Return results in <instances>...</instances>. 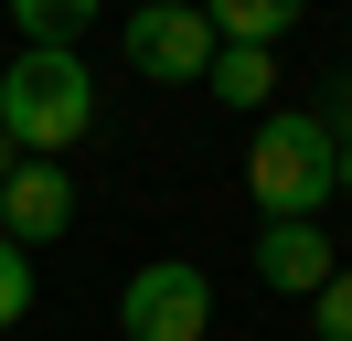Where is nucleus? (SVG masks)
I'll use <instances>...</instances> for the list:
<instances>
[{"instance_id":"f257e3e1","label":"nucleus","mask_w":352,"mask_h":341,"mask_svg":"<svg viewBox=\"0 0 352 341\" xmlns=\"http://www.w3.org/2000/svg\"><path fill=\"white\" fill-rule=\"evenodd\" d=\"M0 128L22 160H65L75 139L96 128V75L75 43H22V54L0 64Z\"/></svg>"},{"instance_id":"f03ea898","label":"nucleus","mask_w":352,"mask_h":341,"mask_svg":"<svg viewBox=\"0 0 352 341\" xmlns=\"http://www.w3.org/2000/svg\"><path fill=\"white\" fill-rule=\"evenodd\" d=\"M245 192H256L267 224H320V203H331V128L309 107H267L256 149H245Z\"/></svg>"},{"instance_id":"7ed1b4c3","label":"nucleus","mask_w":352,"mask_h":341,"mask_svg":"<svg viewBox=\"0 0 352 341\" xmlns=\"http://www.w3.org/2000/svg\"><path fill=\"white\" fill-rule=\"evenodd\" d=\"M214 331V277L192 256H150L118 288V341H203Z\"/></svg>"},{"instance_id":"20e7f679","label":"nucleus","mask_w":352,"mask_h":341,"mask_svg":"<svg viewBox=\"0 0 352 341\" xmlns=\"http://www.w3.org/2000/svg\"><path fill=\"white\" fill-rule=\"evenodd\" d=\"M129 64L160 85H203V64H214V21L192 11V0H150V11H129Z\"/></svg>"},{"instance_id":"39448f33","label":"nucleus","mask_w":352,"mask_h":341,"mask_svg":"<svg viewBox=\"0 0 352 341\" xmlns=\"http://www.w3.org/2000/svg\"><path fill=\"white\" fill-rule=\"evenodd\" d=\"M75 224V170L65 160H22L11 170V182H0V234H11V245H54V234Z\"/></svg>"},{"instance_id":"423d86ee","label":"nucleus","mask_w":352,"mask_h":341,"mask_svg":"<svg viewBox=\"0 0 352 341\" xmlns=\"http://www.w3.org/2000/svg\"><path fill=\"white\" fill-rule=\"evenodd\" d=\"M256 277H267L278 298H320V277H331L320 224H267V234H256Z\"/></svg>"},{"instance_id":"0eeeda50","label":"nucleus","mask_w":352,"mask_h":341,"mask_svg":"<svg viewBox=\"0 0 352 341\" xmlns=\"http://www.w3.org/2000/svg\"><path fill=\"white\" fill-rule=\"evenodd\" d=\"M203 96H224V107H245V118H267V96H278V54H256V43H214Z\"/></svg>"},{"instance_id":"6e6552de","label":"nucleus","mask_w":352,"mask_h":341,"mask_svg":"<svg viewBox=\"0 0 352 341\" xmlns=\"http://www.w3.org/2000/svg\"><path fill=\"white\" fill-rule=\"evenodd\" d=\"M203 21H214V43H256V54H278V32L309 11V0H192Z\"/></svg>"},{"instance_id":"1a4fd4ad","label":"nucleus","mask_w":352,"mask_h":341,"mask_svg":"<svg viewBox=\"0 0 352 341\" xmlns=\"http://www.w3.org/2000/svg\"><path fill=\"white\" fill-rule=\"evenodd\" d=\"M0 11L22 21L32 43H75V32H86V21H96V0H0Z\"/></svg>"},{"instance_id":"9d476101","label":"nucleus","mask_w":352,"mask_h":341,"mask_svg":"<svg viewBox=\"0 0 352 341\" xmlns=\"http://www.w3.org/2000/svg\"><path fill=\"white\" fill-rule=\"evenodd\" d=\"M22 309H32V256L11 245V234H0V331H11Z\"/></svg>"},{"instance_id":"9b49d317","label":"nucleus","mask_w":352,"mask_h":341,"mask_svg":"<svg viewBox=\"0 0 352 341\" xmlns=\"http://www.w3.org/2000/svg\"><path fill=\"white\" fill-rule=\"evenodd\" d=\"M320 341H352V267L320 277Z\"/></svg>"},{"instance_id":"f8f14e48","label":"nucleus","mask_w":352,"mask_h":341,"mask_svg":"<svg viewBox=\"0 0 352 341\" xmlns=\"http://www.w3.org/2000/svg\"><path fill=\"white\" fill-rule=\"evenodd\" d=\"M309 118H320V128H331V139H352V75H342V85H331V107H309Z\"/></svg>"},{"instance_id":"ddd939ff","label":"nucleus","mask_w":352,"mask_h":341,"mask_svg":"<svg viewBox=\"0 0 352 341\" xmlns=\"http://www.w3.org/2000/svg\"><path fill=\"white\" fill-rule=\"evenodd\" d=\"M331 192H352V139H331Z\"/></svg>"},{"instance_id":"4468645a","label":"nucleus","mask_w":352,"mask_h":341,"mask_svg":"<svg viewBox=\"0 0 352 341\" xmlns=\"http://www.w3.org/2000/svg\"><path fill=\"white\" fill-rule=\"evenodd\" d=\"M11 170H22V149H11V128H0V182H11Z\"/></svg>"},{"instance_id":"2eb2a0df","label":"nucleus","mask_w":352,"mask_h":341,"mask_svg":"<svg viewBox=\"0 0 352 341\" xmlns=\"http://www.w3.org/2000/svg\"><path fill=\"white\" fill-rule=\"evenodd\" d=\"M342 32H352V21H342Z\"/></svg>"}]
</instances>
